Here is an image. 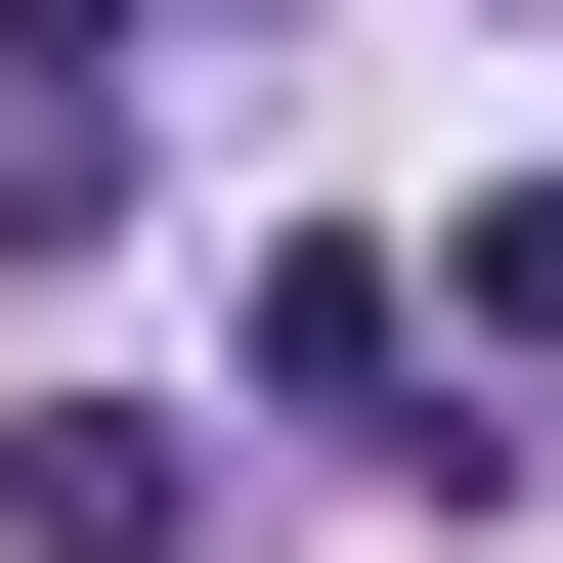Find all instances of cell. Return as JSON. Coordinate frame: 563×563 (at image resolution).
<instances>
[{
	"mask_svg": "<svg viewBox=\"0 0 563 563\" xmlns=\"http://www.w3.org/2000/svg\"><path fill=\"white\" fill-rule=\"evenodd\" d=\"M390 390H433V261L303 217V261H261V433H390ZM390 477H433V433H390Z\"/></svg>",
	"mask_w": 563,
	"mask_h": 563,
	"instance_id": "1",
	"label": "cell"
},
{
	"mask_svg": "<svg viewBox=\"0 0 563 563\" xmlns=\"http://www.w3.org/2000/svg\"><path fill=\"white\" fill-rule=\"evenodd\" d=\"M0 563H217V433L174 390H44V433H0Z\"/></svg>",
	"mask_w": 563,
	"mask_h": 563,
	"instance_id": "2",
	"label": "cell"
},
{
	"mask_svg": "<svg viewBox=\"0 0 563 563\" xmlns=\"http://www.w3.org/2000/svg\"><path fill=\"white\" fill-rule=\"evenodd\" d=\"M433 303H477V347H563V174H520V217H477V261H433Z\"/></svg>",
	"mask_w": 563,
	"mask_h": 563,
	"instance_id": "3",
	"label": "cell"
},
{
	"mask_svg": "<svg viewBox=\"0 0 563 563\" xmlns=\"http://www.w3.org/2000/svg\"><path fill=\"white\" fill-rule=\"evenodd\" d=\"M131 44H217V0H131Z\"/></svg>",
	"mask_w": 563,
	"mask_h": 563,
	"instance_id": "4",
	"label": "cell"
}]
</instances>
